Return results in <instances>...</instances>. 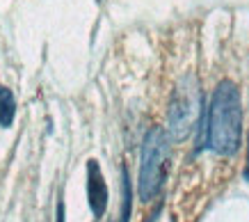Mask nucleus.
<instances>
[{"label": "nucleus", "mask_w": 249, "mask_h": 222, "mask_svg": "<svg viewBox=\"0 0 249 222\" xmlns=\"http://www.w3.org/2000/svg\"><path fill=\"white\" fill-rule=\"evenodd\" d=\"M204 145L217 156H233L242 142V101L238 85L222 80L204 115Z\"/></svg>", "instance_id": "1"}, {"label": "nucleus", "mask_w": 249, "mask_h": 222, "mask_svg": "<svg viewBox=\"0 0 249 222\" xmlns=\"http://www.w3.org/2000/svg\"><path fill=\"white\" fill-rule=\"evenodd\" d=\"M169 133L160 126H153L142 142V156H140V176H137V197L142 202H153L165 188L167 174H169Z\"/></svg>", "instance_id": "2"}, {"label": "nucleus", "mask_w": 249, "mask_h": 222, "mask_svg": "<svg viewBox=\"0 0 249 222\" xmlns=\"http://www.w3.org/2000/svg\"><path fill=\"white\" fill-rule=\"evenodd\" d=\"M201 90L195 76H183L172 92L167 108V133L174 142H183L196 129V122L204 117Z\"/></svg>", "instance_id": "3"}, {"label": "nucleus", "mask_w": 249, "mask_h": 222, "mask_svg": "<svg viewBox=\"0 0 249 222\" xmlns=\"http://www.w3.org/2000/svg\"><path fill=\"white\" fill-rule=\"evenodd\" d=\"M107 199H110V192H107V184L103 179L101 165H98V161L91 158V161H87V202H89V211L94 215V220H101L106 215Z\"/></svg>", "instance_id": "4"}, {"label": "nucleus", "mask_w": 249, "mask_h": 222, "mask_svg": "<svg viewBox=\"0 0 249 222\" xmlns=\"http://www.w3.org/2000/svg\"><path fill=\"white\" fill-rule=\"evenodd\" d=\"M14 117H16V99L12 90L0 85V126L2 129H9L14 124Z\"/></svg>", "instance_id": "5"}, {"label": "nucleus", "mask_w": 249, "mask_h": 222, "mask_svg": "<svg viewBox=\"0 0 249 222\" xmlns=\"http://www.w3.org/2000/svg\"><path fill=\"white\" fill-rule=\"evenodd\" d=\"M130 213H133V185H130L128 169L121 167V215H119V222H130Z\"/></svg>", "instance_id": "6"}, {"label": "nucleus", "mask_w": 249, "mask_h": 222, "mask_svg": "<svg viewBox=\"0 0 249 222\" xmlns=\"http://www.w3.org/2000/svg\"><path fill=\"white\" fill-rule=\"evenodd\" d=\"M55 222H67V213H64V204H57V211H55Z\"/></svg>", "instance_id": "7"}, {"label": "nucleus", "mask_w": 249, "mask_h": 222, "mask_svg": "<svg viewBox=\"0 0 249 222\" xmlns=\"http://www.w3.org/2000/svg\"><path fill=\"white\" fill-rule=\"evenodd\" d=\"M242 176H245V181H249V145H247V163H245V169H242Z\"/></svg>", "instance_id": "8"}]
</instances>
